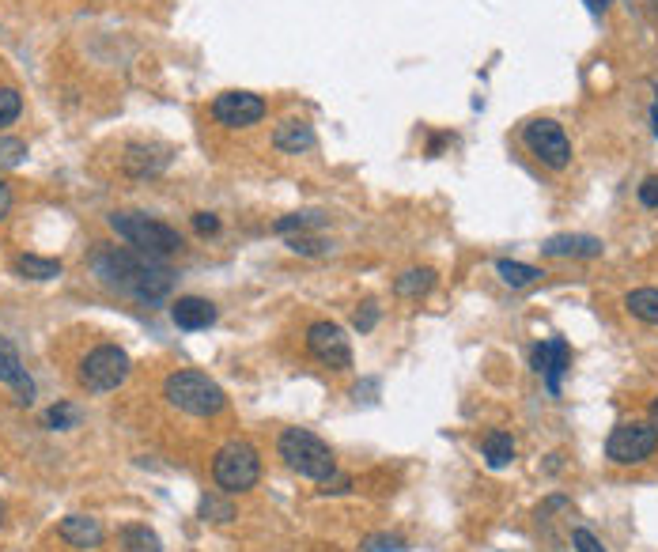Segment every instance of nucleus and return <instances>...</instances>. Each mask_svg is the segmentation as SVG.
Wrapping results in <instances>:
<instances>
[{
  "label": "nucleus",
  "mask_w": 658,
  "mask_h": 552,
  "mask_svg": "<svg viewBox=\"0 0 658 552\" xmlns=\"http://www.w3.org/2000/svg\"><path fill=\"white\" fill-rule=\"evenodd\" d=\"M91 269H95V276L103 280L106 288L133 295L137 303H148V307L159 303L174 284V273L163 265V258H152V254H144L137 246H122V250L106 246V250H99L91 258Z\"/></svg>",
  "instance_id": "f257e3e1"
},
{
  "label": "nucleus",
  "mask_w": 658,
  "mask_h": 552,
  "mask_svg": "<svg viewBox=\"0 0 658 552\" xmlns=\"http://www.w3.org/2000/svg\"><path fill=\"white\" fill-rule=\"evenodd\" d=\"M106 224H110L114 235H122L129 246H137V250L152 254V258H171V254H178V250L186 246L182 235H178L171 224L152 220V216H144V212H110Z\"/></svg>",
  "instance_id": "f03ea898"
},
{
  "label": "nucleus",
  "mask_w": 658,
  "mask_h": 552,
  "mask_svg": "<svg viewBox=\"0 0 658 552\" xmlns=\"http://www.w3.org/2000/svg\"><path fill=\"white\" fill-rule=\"evenodd\" d=\"M277 454L284 458V466L292 469V473H299V477H307V481H326V477L337 473L333 450L314 432H307V428H288V432L280 435Z\"/></svg>",
  "instance_id": "7ed1b4c3"
},
{
  "label": "nucleus",
  "mask_w": 658,
  "mask_h": 552,
  "mask_svg": "<svg viewBox=\"0 0 658 552\" xmlns=\"http://www.w3.org/2000/svg\"><path fill=\"white\" fill-rule=\"evenodd\" d=\"M163 397L171 401L174 409H182L190 416H220L227 405L224 390L208 375H201V371H174V375H167Z\"/></svg>",
  "instance_id": "20e7f679"
},
{
  "label": "nucleus",
  "mask_w": 658,
  "mask_h": 552,
  "mask_svg": "<svg viewBox=\"0 0 658 552\" xmlns=\"http://www.w3.org/2000/svg\"><path fill=\"white\" fill-rule=\"evenodd\" d=\"M212 477H216V484L224 488L227 496L250 492V488L261 481L258 450L250 447L246 439H231L227 447L216 450V458H212Z\"/></svg>",
  "instance_id": "39448f33"
},
{
  "label": "nucleus",
  "mask_w": 658,
  "mask_h": 552,
  "mask_svg": "<svg viewBox=\"0 0 658 552\" xmlns=\"http://www.w3.org/2000/svg\"><path fill=\"white\" fill-rule=\"evenodd\" d=\"M658 450V432L651 420H624L606 439V458L617 466H640Z\"/></svg>",
  "instance_id": "423d86ee"
},
{
  "label": "nucleus",
  "mask_w": 658,
  "mask_h": 552,
  "mask_svg": "<svg viewBox=\"0 0 658 552\" xmlns=\"http://www.w3.org/2000/svg\"><path fill=\"white\" fill-rule=\"evenodd\" d=\"M129 379V356L118 345H99L91 348L80 363V382L91 394H110Z\"/></svg>",
  "instance_id": "0eeeda50"
},
{
  "label": "nucleus",
  "mask_w": 658,
  "mask_h": 552,
  "mask_svg": "<svg viewBox=\"0 0 658 552\" xmlns=\"http://www.w3.org/2000/svg\"><path fill=\"white\" fill-rule=\"evenodd\" d=\"M522 140H526V148H530L545 167H553V171H564V167L572 163V140L564 133V125H556L553 118L530 121V125L522 129Z\"/></svg>",
  "instance_id": "6e6552de"
},
{
  "label": "nucleus",
  "mask_w": 658,
  "mask_h": 552,
  "mask_svg": "<svg viewBox=\"0 0 658 552\" xmlns=\"http://www.w3.org/2000/svg\"><path fill=\"white\" fill-rule=\"evenodd\" d=\"M265 114H269V106L254 91H224V95L212 99V118L220 121L224 129H250Z\"/></svg>",
  "instance_id": "1a4fd4ad"
},
{
  "label": "nucleus",
  "mask_w": 658,
  "mask_h": 552,
  "mask_svg": "<svg viewBox=\"0 0 658 552\" xmlns=\"http://www.w3.org/2000/svg\"><path fill=\"white\" fill-rule=\"evenodd\" d=\"M307 352H311L318 363H326L333 371H345L352 367V348H348L345 329L337 322H314L307 329Z\"/></svg>",
  "instance_id": "9d476101"
},
{
  "label": "nucleus",
  "mask_w": 658,
  "mask_h": 552,
  "mask_svg": "<svg viewBox=\"0 0 658 552\" xmlns=\"http://www.w3.org/2000/svg\"><path fill=\"white\" fill-rule=\"evenodd\" d=\"M530 363H534L537 375L545 379L549 394H560V375H564V371H568V363H572V348L564 345L560 337H553V341H541V345L534 348Z\"/></svg>",
  "instance_id": "9b49d317"
},
{
  "label": "nucleus",
  "mask_w": 658,
  "mask_h": 552,
  "mask_svg": "<svg viewBox=\"0 0 658 552\" xmlns=\"http://www.w3.org/2000/svg\"><path fill=\"white\" fill-rule=\"evenodd\" d=\"M318 137H314V125L303 118H288L280 121L277 129H273V148L284 152V156H303V152H311Z\"/></svg>",
  "instance_id": "f8f14e48"
},
{
  "label": "nucleus",
  "mask_w": 658,
  "mask_h": 552,
  "mask_svg": "<svg viewBox=\"0 0 658 552\" xmlns=\"http://www.w3.org/2000/svg\"><path fill=\"white\" fill-rule=\"evenodd\" d=\"M57 534H61V541L72 545V549H99L106 537L103 526H99V518H91V515H69L57 526Z\"/></svg>",
  "instance_id": "ddd939ff"
},
{
  "label": "nucleus",
  "mask_w": 658,
  "mask_h": 552,
  "mask_svg": "<svg viewBox=\"0 0 658 552\" xmlns=\"http://www.w3.org/2000/svg\"><path fill=\"white\" fill-rule=\"evenodd\" d=\"M171 318L178 329H190L193 333V329H208L216 322V307L208 299H201V295H182V299H174Z\"/></svg>",
  "instance_id": "4468645a"
},
{
  "label": "nucleus",
  "mask_w": 658,
  "mask_h": 552,
  "mask_svg": "<svg viewBox=\"0 0 658 552\" xmlns=\"http://www.w3.org/2000/svg\"><path fill=\"white\" fill-rule=\"evenodd\" d=\"M0 382H8V386L19 394V401H23V405H31V397H35V382H31V375L23 371L16 348L8 345L4 337H0Z\"/></svg>",
  "instance_id": "2eb2a0df"
},
{
  "label": "nucleus",
  "mask_w": 658,
  "mask_h": 552,
  "mask_svg": "<svg viewBox=\"0 0 658 552\" xmlns=\"http://www.w3.org/2000/svg\"><path fill=\"white\" fill-rule=\"evenodd\" d=\"M541 254H549V258H598L602 239H594V235H553L541 246Z\"/></svg>",
  "instance_id": "dca6fc26"
},
{
  "label": "nucleus",
  "mask_w": 658,
  "mask_h": 552,
  "mask_svg": "<svg viewBox=\"0 0 658 552\" xmlns=\"http://www.w3.org/2000/svg\"><path fill=\"white\" fill-rule=\"evenodd\" d=\"M171 163V156H167V148H152V144H129L125 148V159L122 167L129 174H137V178H144V174H156L163 171Z\"/></svg>",
  "instance_id": "f3484780"
},
{
  "label": "nucleus",
  "mask_w": 658,
  "mask_h": 552,
  "mask_svg": "<svg viewBox=\"0 0 658 552\" xmlns=\"http://www.w3.org/2000/svg\"><path fill=\"white\" fill-rule=\"evenodd\" d=\"M435 288V269H409V273H401L394 280V292L401 299H420V295H428Z\"/></svg>",
  "instance_id": "a211bd4d"
},
{
  "label": "nucleus",
  "mask_w": 658,
  "mask_h": 552,
  "mask_svg": "<svg viewBox=\"0 0 658 552\" xmlns=\"http://www.w3.org/2000/svg\"><path fill=\"white\" fill-rule=\"evenodd\" d=\"M624 307H628L632 318H640L647 326H658V288H636V292H628Z\"/></svg>",
  "instance_id": "6ab92c4d"
},
{
  "label": "nucleus",
  "mask_w": 658,
  "mask_h": 552,
  "mask_svg": "<svg viewBox=\"0 0 658 552\" xmlns=\"http://www.w3.org/2000/svg\"><path fill=\"white\" fill-rule=\"evenodd\" d=\"M511 458H515V439L507 432H488L485 435V462L492 469H503L511 466Z\"/></svg>",
  "instance_id": "aec40b11"
},
{
  "label": "nucleus",
  "mask_w": 658,
  "mask_h": 552,
  "mask_svg": "<svg viewBox=\"0 0 658 552\" xmlns=\"http://www.w3.org/2000/svg\"><path fill=\"white\" fill-rule=\"evenodd\" d=\"M122 549L125 552H163V541H159L148 526H140V522H133V526H122Z\"/></svg>",
  "instance_id": "412c9836"
},
{
  "label": "nucleus",
  "mask_w": 658,
  "mask_h": 552,
  "mask_svg": "<svg viewBox=\"0 0 658 552\" xmlns=\"http://www.w3.org/2000/svg\"><path fill=\"white\" fill-rule=\"evenodd\" d=\"M16 273L19 276H31V280H53V276H61V261L38 258V254H19V258H16Z\"/></svg>",
  "instance_id": "4be33fe9"
},
{
  "label": "nucleus",
  "mask_w": 658,
  "mask_h": 552,
  "mask_svg": "<svg viewBox=\"0 0 658 552\" xmlns=\"http://www.w3.org/2000/svg\"><path fill=\"white\" fill-rule=\"evenodd\" d=\"M496 273H500L503 284H511V288H526V284H534L537 276H541V269H534V265H522V261H496Z\"/></svg>",
  "instance_id": "5701e85b"
},
{
  "label": "nucleus",
  "mask_w": 658,
  "mask_h": 552,
  "mask_svg": "<svg viewBox=\"0 0 658 552\" xmlns=\"http://www.w3.org/2000/svg\"><path fill=\"white\" fill-rule=\"evenodd\" d=\"M322 224H326L322 212H292V216L277 220L273 231H277V235H303V231H318Z\"/></svg>",
  "instance_id": "b1692460"
},
{
  "label": "nucleus",
  "mask_w": 658,
  "mask_h": 552,
  "mask_svg": "<svg viewBox=\"0 0 658 552\" xmlns=\"http://www.w3.org/2000/svg\"><path fill=\"white\" fill-rule=\"evenodd\" d=\"M288 250H292V254H303V258H318V254H326V239H318L311 231L288 235Z\"/></svg>",
  "instance_id": "393cba45"
},
{
  "label": "nucleus",
  "mask_w": 658,
  "mask_h": 552,
  "mask_svg": "<svg viewBox=\"0 0 658 552\" xmlns=\"http://www.w3.org/2000/svg\"><path fill=\"white\" fill-rule=\"evenodd\" d=\"M46 424H50L53 432H69V428L80 424V413L72 409L69 401H61V405H53L50 413H46Z\"/></svg>",
  "instance_id": "a878e982"
},
{
  "label": "nucleus",
  "mask_w": 658,
  "mask_h": 552,
  "mask_svg": "<svg viewBox=\"0 0 658 552\" xmlns=\"http://www.w3.org/2000/svg\"><path fill=\"white\" fill-rule=\"evenodd\" d=\"M23 114V99H19L16 87H0V129L12 125Z\"/></svg>",
  "instance_id": "bb28decb"
},
{
  "label": "nucleus",
  "mask_w": 658,
  "mask_h": 552,
  "mask_svg": "<svg viewBox=\"0 0 658 552\" xmlns=\"http://www.w3.org/2000/svg\"><path fill=\"white\" fill-rule=\"evenodd\" d=\"M27 156V144L16 137H0V167H16Z\"/></svg>",
  "instance_id": "cd10ccee"
},
{
  "label": "nucleus",
  "mask_w": 658,
  "mask_h": 552,
  "mask_svg": "<svg viewBox=\"0 0 658 552\" xmlns=\"http://www.w3.org/2000/svg\"><path fill=\"white\" fill-rule=\"evenodd\" d=\"M201 515L212 518V522H231V518H235V507L224 500H216V496H205V500H201Z\"/></svg>",
  "instance_id": "c85d7f7f"
},
{
  "label": "nucleus",
  "mask_w": 658,
  "mask_h": 552,
  "mask_svg": "<svg viewBox=\"0 0 658 552\" xmlns=\"http://www.w3.org/2000/svg\"><path fill=\"white\" fill-rule=\"evenodd\" d=\"M401 549H405V541L390 534H375L364 541V552H401Z\"/></svg>",
  "instance_id": "c756f323"
},
{
  "label": "nucleus",
  "mask_w": 658,
  "mask_h": 552,
  "mask_svg": "<svg viewBox=\"0 0 658 552\" xmlns=\"http://www.w3.org/2000/svg\"><path fill=\"white\" fill-rule=\"evenodd\" d=\"M572 549L575 552H606V549H602V541L590 534V530H583V526H579V530H572Z\"/></svg>",
  "instance_id": "7c9ffc66"
},
{
  "label": "nucleus",
  "mask_w": 658,
  "mask_h": 552,
  "mask_svg": "<svg viewBox=\"0 0 658 552\" xmlns=\"http://www.w3.org/2000/svg\"><path fill=\"white\" fill-rule=\"evenodd\" d=\"M322 484V496H341V492H348L352 488V477H345V473H333V477H326Z\"/></svg>",
  "instance_id": "2f4dec72"
},
{
  "label": "nucleus",
  "mask_w": 658,
  "mask_h": 552,
  "mask_svg": "<svg viewBox=\"0 0 658 552\" xmlns=\"http://www.w3.org/2000/svg\"><path fill=\"white\" fill-rule=\"evenodd\" d=\"M375 322H379V307H375V303H364V311H356V329H360V333H371Z\"/></svg>",
  "instance_id": "473e14b6"
},
{
  "label": "nucleus",
  "mask_w": 658,
  "mask_h": 552,
  "mask_svg": "<svg viewBox=\"0 0 658 552\" xmlns=\"http://www.w3.org/2000/svg\"><path fill=\"white\" fill-rule=\"evenodd\" d=\"M193 231H197V235H216V231H220V220H216L212 212H197V216H193Z\"/></svg>",
  "instance_id": "72a5a7b5"
},
{
  "label": "nucleus",
  "mask_w": 658,
  "mask_h": 552,
  "mask_svg": "<svg viewBox=\"0 0 658 552\" xmlns=\"http://www.w3.org/2000/svg\"><path fill=\"white\" fill-rule=\"evenodd\" d=\"M640 205L643 208H658V174H651L640 186Z\"/></svg>",
  "instance_id": "f704fd0d"
},
{
  "label": "nucleus",
  "mask_w": 658,
  "mask_h": 552,
  "mask_svg": "<svg viewBox=\"0 0 658 552\" xmlns=\"http://www.w3.org/2000/svg\"><path fill=\"white\" fill-rule=\"evenodd\" d=\"M8 212H12V186L0 178V220H4Z\"/></svg>",
  "instance_id": "c9c22d12"
},
{
  "label": "nucleus",
  "mask_w": 658,
  "mask_h": 552,
  "mask_svg": "<svg viewBox=\"0 0 658 552\" xmlns=\"http://www.w3.org/2000/svg\"><path fill=\"white\" fill-rule=\"evenodd\" d=\"M606 4L609 0H587V8L594 12V16H602V12H606Z\"/></svg>",
  "instance_id": "e433bc0d"
},
{
  "label": "nucleus",
  "mask_w": 658,
  "mask_h": 552,
  "mask_svg": "<svg viewBox=\"0 0 658 552\" xmlns=\"http://www.w3.org/2000/svg\"><path fill=\"white\" fill-rule=\"evenodd\" d=\"M651 428H655V432H658V397H655V401H651Z\"/></svg>",
  "instance_id": "4c0bfd02"
},
{
  "label": "nucleus",
  "mask_w": 658,
  "mask_h": 552,
  "mask_svg": "<svg viewBox=\"0 0 658 552\" xmlns=\"http://www.w3.org/2000/svg\"><path fill=\"white\" fill-rule=\"evenodd\" d=\"M651 121H655V137H658V110H655V114H651Z\"/></svg>",
  "instance_id": "58836bf2"
},
{
  "label": "nucleus",
  "mask_w": 658,
  "mask_h": 552,
  "mask_svg": "<svg viewBox=\"0 0 658 552\" xmlns=\"http://www.w3.org/2000/svg\"><path fill=\"white\" fill-rule=\"evenodd\" d=\"M0 522H4V503H0Z\"/></svg>",
  "instance_id": "ea45409f"
},
{
  "label": "nucleus",
  "mask_w": 658,
  "mask_h": 552,
  "mask_svg": "<svg viewBox=\"0 0 658 552\" xmlns=\"http://www.w3.org/2000/svg\"><path fill=\"white\" fill-rule=\"evenodd\" d=\"M655 110H658V87H655Z\"/></svg>",
  "instance_id": "a19ab883"
}]
</instances>
